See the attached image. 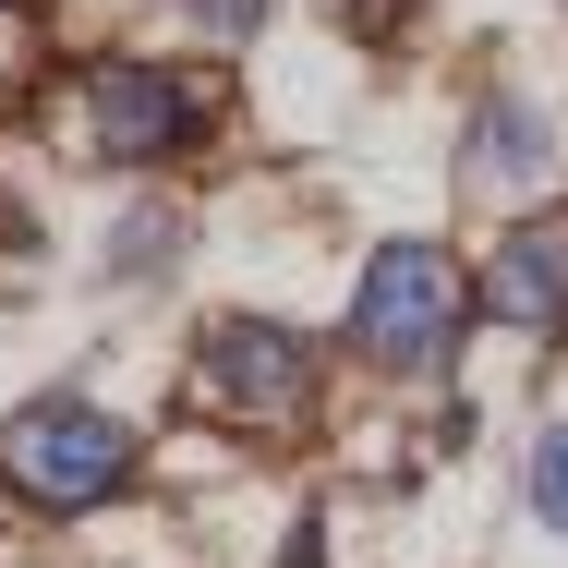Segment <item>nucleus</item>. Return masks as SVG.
Here are the masks:
<instances>
[{
	"mask_svg": "<svg viewBox=\"0 0 568 568\" xmlns=\"http://www.w3.org/2000/svg\"><path fill=\"white\" fill-rule=\"evenodd\" d=\"M459 315H471V291H459V266L436 242H387L363 266V291H351V339H363V363H387V375H448Z\"/></svg>",
	"mask_w": 568,
	"mask_h": 568,
	"instance_id": "obj_1",
	"label": "nucleus"
},
{
	"mask_svg": "<svg viewBox=\"0 0 568 568\" xmlns=\"http://www.w3.org/2000/svg\"><path fill=\"white\" fill-rule=\"evenodd\" d=\"M121 471H133V424L98 412V399H37V412L0 424V484H12L24 508H49V520L98 508Z\"/></svg>",
	"mask_w": 568,
	"mask_h": 568,
	"instance_id": "obj_2",
	"label": "nucleus"
},
{
	"mask_svg": "<svg viewBox=\"0 0 568 568\" xmlns=\"http://www.w3.org/2000/svg\"><path fill=\"white\" fill-rule=\"evenodd\" d=\"M194 399L230 412V424H291L315 399V339L278 327V315H219L206 351H194Z\"/></svg>",
	"mask_w": 568,
	"mask_h": 568,
	"instance_id": "obj_3",
	"label": "nucleus"
},
{
	"mask_svg": "<svg viewBox=\"0 0 568 568\" xmlns=\"http://www.w3.org/2000/svg\"><path fill=\"white\" fill-rule=\"evenodd\" d=\"M85 133H98L110 170H158L206 133V85L170 73V61H98L85 73Z\"/></svg>",
	"mask_w": 568,
	"mask_h": 568,
	"instance_id": "obj_4",
	"label": "nucleus"
},
{
	"mask_svg": "<svg viewBox=\"0 0 568 568\" xmlns=\"http://www.w3.org/2000/svg\"><path fill=\"white\" fill-rule=\"evenodd\" d=\"M484 303H496V327L557 339V327H568V219H520V230H508L496 266H484Z\"/></svg>",
	"mask_w": 568,
	"mask_h": 568,
	"instance_id": "obj_5",
	"label": "nucleus"
},
{
	"mask_svg": "<svg viewBox=\"0 0 568 568\" xmlns=\"http://www.w3.org/2000/svg\"><path fill=\"white\" fill-rule=\"evenodd\" d=\"M459 182L471 194H545L557 182V121L532 98H484L471 133H459Z\"/></svg>",
	"mask_w": 568,
	"mask_h": 568,
	"instance_id": "obj_6",
	"label": "nucleus"
},
{
	"mask_svg": "<svg viewBox=\"0 0 568 568\" xmlns=\"http://www.w3.org/2000/svg\"><path fill=\"white\" fill-rule=\"evenodd\" d=\"M532 520L568 545V424H557V436H532Z\"/></svg>",
	"mask_w": 568,
	"mask_h": 568,
	"instance_id": "obj_7",
	"label": "nucleus"
},
{
	"mask_svg": "<svg viewBox=\"0 0 568 568\" xmlns=\"http://www.w3.org/2000/svg\"><path fill=\"white\" fill-rule=\"evenodd\" d=\"M182 12H194V24H206V37H219V49H242V37H254V24H266V0H182Z\"/></svg>",
	"mask_w": 568,
	"mask_h": 568,
	"instance_id": "obj_8",
	"label": "nucleus"
}]
</instances>
